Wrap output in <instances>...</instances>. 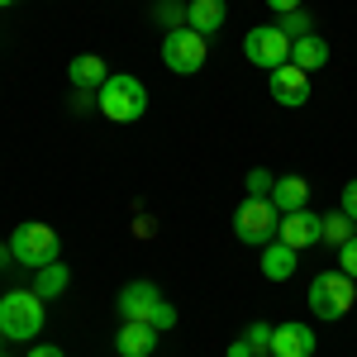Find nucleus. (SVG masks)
I'll use <instances>...</instances> for the list:
<instances>
[{"mask_svg":"<svg viewBox=\"0 0 357 357\" xmlns=\"http://www.w3.org/2000/svg\"><path fill=\"white\" fill-rule=\"evenodd\" d=\"M114 305H119V319H129V324H153L158 333L176 329V305L167 301L153 281H129Z\"/></svg>","mask_w":357,"mask_h":357,"instance_id":"nucleus-1","label":"nucleus"},{"mask_svg":"<svg viewBox=\"0 0 357 357\" xmlns=\"http://www.w3.org/2000/svg\"><path fill=\"white\" fill-rule=\"evenodd\" d=\"M43 319H48V301L29 286V291H5L0 296V333L15 338V343H33L43 333Z\"/></svg>","mask_w":357,"mask_h":357,"instance_id":"nucleus-2","label":"nucleus"},{"mask_svg":"<svg viewBox=\"0 0 357 357\" xmlns=\"http://www.w3.org/2000/svg\"><path fill=\"white\" fill-rule=\"evenodd\" d=\"M96 110L114 124H138L148 114V86L129 72H110V82L96 91Z\"/></svg>","mask_w":357,"mask_h":357,"instance_id":"nucleus-3","label":"nucleus"},{"mask_svg":"<svg viewBox=\"0 0 357 357\" xmlns=\"http://www.w3.org/2000/svg\"><path fill=\"white\" fill-rule=\"evenodd\" d=\"M10 252H15L20 267L38 272V267H48V262H62V238L53 234V224L24 220L15 234H10Z\"/></svg>","mask_w":357,"mask_h":357,"instance_id":"nucleus-4","label":"nucleus"},{"mask_svg":"<svg viewBox=\"0 0 357 357\" xmlns=\"http://www.w3.org/2000/svg\"><path fill=\"white\" fill-rule=\"evenodd\" d=\"M305 301H310V314L324 319V324H329V319H343L357 305V281L348 272H319L310 281V296H305Z\"/></svg>","mask_w":357,"mask_h":357,"instance_id":"nucleus-5","label":"nucleus"},{"mask_svg":"<svg viewBox=\"0 0 357 357\" xmlns=\"http://www.w3.org/2000/svg\"><path fill=\"white\" fill-rule=\"evenodd\" d=\"M281 229V210H276L267 195H243V205L234 210V238L252 248H267Z\"/></svg>","mask_w":357,"mask_h":357,"instance_id":"nucleus-6","label":"nucleus"},{"mask_svg":"<svg viewBox=\"0 0 357 357\" xmlns=\"http://www.w3.org/2000/svg\"><path fill=\"white\" fill-rule=\"evenodd\" d=\"M205 53H210V38H205V33H195V29H167V38H162L167 72L195 77V72L205 67Z\"/></svg>","mask_w":357,"mask_h":357,"instance_id":"nucleus-7","label":"nucleus"},{"mask_svg":"<svg viewBox=\"0 0 357 357\" xmlns=\"http://www.w3.org/2000/svg\"><path fill=\"white\" fill-rule=\"evenodd\" d=\"M243 57L252 62V67H286L291 62V38L281 33L276 24H257L243 33Z\"/></svg>","mask_w":357,"mask_h":357,"instance_id":"nucleus-8","label":"nucleus"},{"mask_svg":"<svg viewBox=\"0 0 357 357\" xmlns=\"http://www.w3.org/2000/svg\"><path fill=\"white\" fill-rule=\"evenodd\" d=\"M267 91H272L276 105H286V110H301L305 100H310V72L301 67H272V77H267Z\"/></svg>","mask_w":357,"mask_h":357,"instance_id":"nucleus-9","label":"nucleus"},{"mask_svg":"<svg viewBox=\"0 0 357 357\" xmlns=\"http://www.w3.org/2000/svg\"><path fill=\"white\" fill-rule=\"evenodd\" d=\"M314 348H319V333L310 329V324H301V319L276 324V333H272V353L276 357H314Z\"/></svg>","mask_w":357,"mask_h":357,"instance_id":"nucleus-10","label":"nucleus"},{"mask_svg":"<svg viewBox=\"0 0 357 357\" xmlns=\"http://www.w3.org/2000/svg\"><path fill=\"white\" fill-rule=\"evenodd\" d=\"M276 238L281 243H291L296 252L319 243V215L305 205V210H291V215H281V229H276Z\"/></svg>","mask_w":357,"mask_h":357,"instance_id":"nucleus-11","label":"nucleus"},{"mask_svg":"<svg viewBox=\"0 0 357 357\" xmlns=\"http://www.w3.org/2000/svg\"><path fill=\"white\" fill-rule=\"evenodd\" d=\"M153 348H158V329L153 324H119V333H114V353L119 357H153Z\"/></svg>","mask_w":357,"mask_h":357,"instance_id":"nucleus-12","label":"nucleus"},{"mask_svg":"<svg viewBox=\"0 0 357 357\" xmlns=\"http://www.w3.org/2000/svg\"><path fill=\"white\" fill-rule=\"evenodd\" d=\"M67 77H72L77 91H100L110 82V67H105V57H96V53H77L67 62Z\"/></svg>","mask_w":357,"mask_h":357,"instance_id":"nucleus-13","label":"nucleus"},{"mask_svg":"<svg viewBox=\"0 0 357 357\" xmlns=\"http://www.w3.org/2000/svg\"><path fill=\"white\" fill-rule=\"evenodd\" d=\"M224 20H229V5L224 0H186V29H195V33H220Z\"/></svg>","mask_w":357,"mask_h":357,"instance_id":"nucleus-14","label":"nucleus"},{"mask_svg":"<svg viewBox=\"0 0 357 357\" xmlns=\"http://www.w3.org/2000/svg\"><path fill=\"white\" fill-rule=\"evenodd\" d=\"M272 200L281 215H291V210H305L310 205V181L305 176H296V172H286V176H276V186H272Z\"/></svg>","mask_w":357,"mask_h":357,"instance_id":"nucleus-15","label":"nucleus"},{"mask_svg":"<svg viewBox=\"0 0 357 357\" xmlns=\"http://www.w3.org/2000/svg\"><path fill=\"white\" fill-rule=\"evenodd\" d=\"M296 267H301V252L291 243H276L272 238V243L262 248V276H267V281H291Z\"/></svg>","mask_w":357,"mask_h":357,"instance_id":"nucleus-16","label":"nucleus"},{"mask_svg":"<svg viewBox=\"0 0 357 357\" xmlns=\"http://www.w3.org/2000/svg\"><path fill=\"white\" fill-rule=\"evenodd\" d=\"M329 62V43L319 38V33H305L291 43V67H301V72H314V67H324Z\"/></svg>","mask_w":357,"mask_h":357,"instance_id":"nucleus-17","label":"nucleus"},{"mask_svg":"<svg viewBox=\"0 0 357 357\" xmlns=\"http://www.w3.org/2000/svg\"><path fill=\"white\" fill-rule=\"evenodd\" d=\"M67 286H72V272H67V262H48V267H38V272H33V291H38L43 301H57V296H67Z\"/></svg>","mask_w":357,"mask_h":357,"instance_id":"nucleus-18","label":"nucleus"},{"mask_svg":"<svg viewBox=\"0 0 357 357\" xmlns=\"http://www.w3.org/2000/svg\"><path fill=\"white\" fill-rule=\"evenodd\" d=\"M357 234V224L343 215V210H329V215H319V243H333V248H343L348 238Z\"/></svg>","mask_w":357,"mask_h":357,"instance_id":"nucleus-19","label":"nucleus"},{"mask_svg":"<svg viewBox=\"0 0 357 357\" xmlns=\"http://www.w3.org/2000/svg\"><path fill=\"white\" fill-rule=\"evenodd\" d=\"M153 20L162 29H186V0H158L153 5Z\"/></svg>","mask_w":357,"mask_h":357,"instance_id":"nucleus-20","label":"nucleus"},{"mask_svg":"<svg viewBox=\"0 0 357 357\" xmlns=\"http://www.w3.org/2000/svg\"><path fill=\"white\" fill-rule=\"evenodd\" d=\"M276 29L296 43V38H305V33H314V20H310L305 10H291V15H281V20H276Z\"/></svg>","mask_w":357,"mask_h":357,"instance_id":"nucleus-21","label":"nucleus"},{"mask_svg":"<svg viewBox=\"0 0 357 357\" xmlns=\"http://www.w3.org/2000/svg\"><path fill=\"white\" fill-rule=\"evenodd\" d=\"M272 333H276V324H262V319H257V324L243 329V338L252 343V353H272Z\"/></svg>","mask_w":357,"mask_h":357,"instance_id":"nucleus-22","label":"nucleus"},{"mask_svg":"<svg viewBox=\"0 0 357 357\" xmlns=\"http://www.w3.org/2000/svg\"><path fill=\"white\" fill-rule=\"evenodd\" d=\"M243 186H248V195H272V186H276V176L267 172V167H252L243 176Z\"/></svg>","mask_w":357,"mask_h":357,"instance_id":"nucleus-23","label":"nucleus"},{"mask_svg":"<svg viewBox=\"0 0 357 357\" xmlns=\"http://www.w3.org/2000/svg\"><path fill=\"white\" fill-rule=\"evenodd\" d=\"M338 272H348V276L357 281V234H353L343 248H338Z\"/></svg>","mask_w":357,"mask_h":357,"instance_id":"nucleus-24","label":"nucleus"},{"mask_svg":"<svg viewBox=\"0 0 357 357\" xmlns=\"http://www.w3.org/2000/svg\"><path fill=\"white\" fill-rule=\"evenodd\" d=\"M338 210L357 224V181H343V191H338Z\"/></svg>","mask_w":357,"mask_h":357,"instance_id":"nucleus-25","label":"nucleus"},{"mask_svg":"<svg viewBox=\"0 0 357 357\" xmlns=\"http://www.w3.org/2000/svg\"><path fill=\"white\" fill-rule=\"evenodd\" d=\"M72 110H77V114L96 110V91H77V100H72Z\"/></svg>","mask_w":357,"mask_h":357,"instance_id":"nucleus-26","label":"nucleus"},{"mask_svg":"<svg viewBox=\"0 0 357 357\" xmlns=\"http://www.w3.org/2000/svg\"><path fill=\"white\" fill-rule=\"evenodd\" d=\"M29 357H67V353H62V348H53V343H33V348H29Z\"/></svg>","mask_w":357,"mask_h":357,"instance_id":"nucleus-27","label":"nucleus"},{"mask_svg":"<svg viewBox=\"0 0 357 357\" xmlns=\"http://www.w3.org/2000/svg\"><path fill=\"white\" fill-rule=\"evenodd\" d=\"M224 357H257V353H252L248 338H238V343H229V353H224Z\"/></svg>","mask_w":357,"mask_h":357,"instance_id":"nucleus-28","label":"nucleus"},{"mask_svg":"<svg viewBox=\"0 0 357 357\" xmlns=\"http://www.w3.org/2000/svg\"><path fill=\"white\" fill-rule=\"evenodd\" d=\"M276 15H291V10H305V0H267Z\"/></svg>","mask_w":357,"mask_h":357,"instance_id":"nucleus-29","label":"nucleus"},{"mask_svg":"<svg viewBox=\"0 0 357 357\" xmlns=\"http://www.w3.org/2000/svg\"><path fill=\"white\" fill-rule=\"evenodd\" d=\"M15 262V252H10V243H0V267H10Z\"/></svg>","mask_w":357,"mask_h":357,"instance_id":"nucleus-30","label":"nucleus"},{"mask_svg":"<svg viewBox=\"0 0 357 357\" xmlns=\"http://www.w3.org/2000/svg\"><path fill=\"white\" fill-rule=\"evenodd\" d=\"M5 343H10V338H5V333H0V348H5Z\"/></svg>","mask_w":357,"mask_h":357,"instance_id":"nucleus-31","label":"nucleus"},{"mask_svg":"<svg viewBox=\"0 0 357 357\" xmlns=\"http://www.w3.org/2000/svg\"><path fill=\"white\" fill-rule=\"evenodd\" d=\"M5 5H15V0H0V10H5Z\"/></svg>","mask_w":357,"mask_h":357,"instance_id":"nucleus-32","label":"nucleus"},{"mask_svg":"<svg viewBox=\"0 0 357 357\" xmlns=\"http://www.w3.org/2000/svg\"><path fill=\"white\" fill-rule=\"evenodd\" d=\"M257 357H276V353H257Z\"/></svg>","mask_w":357,"mask_h":357,"instance_id":"nucleus-33","label":"nucleus"},{"mask_svg":"<svg viewBox=\"0 0 357 357\" xmlns=\"http://www.w3.org/2000/svg\"><path fill=\"white\" fill-rule=\"evenodd\" d=\"M0 357H5V353H0Z\"/></svg>","mask_w":357,"mask_h":357,"instance_id":"nucleus-34","label":"nucleus"}]
</instances>
